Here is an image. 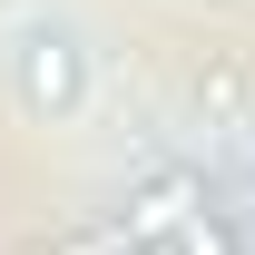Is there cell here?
<instances>
[{
  "mask_svg": "<svg viewBox=\"0 0 255 255\" xmlns=\"http://www.w3.org/2000/svg\"><path fill=\"white\" fill-rule=\"evenodd\" d=\"M0 79H10V98L39 128H69L89 108V39L69 30V20H20V30L0 39Z\"/></svg>",
  "mask_w": 255,
  "mask_h": 255,
  "instance_id": "cell-1",
  "label": "cell"
},
{
  "mask_svg": "<svg viewBox=\"0 0 255 255\" xmlns=\"http://www.w3.org/2000/svg\"><path fill=\"white\" fill-rule=\"evenodd\" d=\"M177 255H226V226H206V216H187V226H177Z\"/></svg>",
  "mask_w": 255,
  "mask_h": 255,
  "instance_id": "cell-2",
  "label": "cell"
},
{
  "mask_svg": "<svg viewBox=\"0 0 255 255\" xmlns=\"http://www.w3.org/2000/svg\"><path fill=\"white\" fill-rule=\"evenodd\" d=\"M0 10H10V0H0Z\"/></svg>",
  "mask_w": 255,
  "mask_h": 255,
  "instance_id": "cell-3",
  "label": "cell"
}]
</instances>
